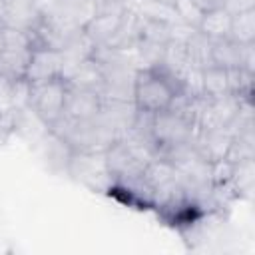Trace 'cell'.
I'll return each instance as SVG.
<instances>
[{
	"instance_id": "obj_4",
	"label": "cell",
	"mask_w": 255,
	"mask_h": 255,
	"mask_svg": "<svg viewBox=\"0 0 255 255\" xmlns=\"http://www.w3.org/2000/svg\"><path fill=\"white\" fill-rule=\"evenodd\" d=\"M66 94H68V80L66 78H54L48 82L28 84L26 106L34 112V116L44 126H52L64 114Z\"/></svg>"
},
{
	"instance_id": "obj_9",
	"label": "cell",
	"mask_w": 255,
	"mask_h": 255,
	"mask_svg": "<svg viewBox=\"0 0 255 255\" xmlns=\"http://www.w3.org/2000/svg\"><path fill=\"white\" fill-rule=\"evenodd\" d=\"M124 14H108V12H94V16L82 26V32L86 34V38L98 48V46H106L112 36L116 34L120 22H122Z\"/></svg>"
},
{
	"instance_id": "obj_2",
	"label": "cell",
	"mask_w": 255,
	"mask_h": 255,
	"mask_svg": "<svg viewBox=\"0 0 255 255\" xmlns=\"http://www.w3.org/2000/svg\"><path fill=\"white\" fill-rule=\"evenodd\" d=\"M191 98L181 94L165 110L151 114V141L155 145L157 157L193 143L197 135V124L191 116Z\"/></svg>"
},
{
	"instance_id": "obj_7",
	"label": "cell",
	"mask_w": 255,
	"mask_h": 255,
	"mask_svg": "<svg viewBox=\"0 0 255 255\" xmlns=\"http://www.w3.org/2000/svg\"><path fill=\"white\" fill-rule=\"evenodd\" d=\"M102 96L96 90L90 88H78L68 84V94H66V106L64 114L70 120H94L102 108Z\"/></svg>"
},
{
	"instance_id": "obj_18",
	"label": "cell",
	"mask_w": 255,
	"mask_h": 255,
	"mask_svg": "<svg viewBox=\"0 0 255 255\" xmlns=\"http://www.w3.org/2000/svg\"><path fill=\"white\" fill-rule=\"evenodd\" d=\"M169 24L171 22H161V20H147L141 18V28H139V40L151 42V44H159L165 46L171 38H169Z\"/></svg>"
},
{
	"instance_id": "obj_17",
	"label": "cell",
	"mask_w": 255,
	"mask_h": 255,
	"mask_svg": "<svg viewBox=\"0 0 255 255\" xmlns=\"http://www.w3.org/2000/svg\"><path fill=\"white\" fill-rule=\"evenodd\" d=\"M185 50H187V58H189L191 68L203 70V68L211 66V40L205 38L203 34L195 32L185 42Z\"/></svg>"
},
{
	"instance_id": "obj_20",
	"label": "cell",
	"mask_w": 255,
	"mask_h": 255,
	"mask_svg": "<svg viewBox=\"0 0 255 255\" xmlns=\"http://www.w3.org/2000/svg\"><path fill=\"white\" fill-rule=\"evenodd\" d=\"M223 10H227L231 16L245 12V10H253L255 8V0H223Z\"/></svg>"
},
{
	"instance_id": "obj_16",
	"label": "cell",
	"mask_w": 255,
	"mask_h": 255,
	"mask_svg": "<svg viewBox=\"0 0 255 255\" xmlns=\"http://www.w3.org/2000/svg\"><path fill=\"white\" fill-rule=\"evenodd\" d=\"M44 157L50 163V167L66 171L68 163H70V157H72V147L48 129V141L44 143Z\"/></svg>"
},
{
	"instance_id": "obj_8",
	"label": "cell",
	"mask_w": 255,
	"mask_h": 255,
	"mask_svg": "<svg viewBox=\"0 0 255 255\" xmlns=\"http://www.w3.org/2000/svg\"><path fill=\"white\" fill-rule=\"evenodd\" d=\"M233 133L227 128L217 129H197V135L193 139V147L211 163L223 161L227 155V149L231 145Z\"/></svg>"
},
{
	"instance_id": "obj_11",
	"label": "cell",
	"mask_w": 255,
	"mask_h": 255,
	"mask_svg": "<svg viewBox=\"0 0 255 255\" xmlns=\"http://www.w3.org/2000/svg\"><path fill=\"white\" fill-rule=\"evenodd\" d=\"M245 44H237L231 38L211 40V66H219L225 70L241 68Z\"/></svg>"
},
{
	"instance_id": "obj_19",
	"label": "cell",
	"mask_w": 255,
	"mask_h": 255,
	"mask_svg": "<svg viewBox=\"0 0 255 255\" xmlns=\"http://www.w3.org/2000/svg\"><path fill=\"white\" fill-rule=\"evenodd\" d=\"M173 10H175L177 20H181L193 28L199 26L201 16H203V10L193 0H173Z\"/></svg>"
},
{
	"instance_id": "obj_10",
	"label": "cell",
	"mask_w": 255,
	"mask_h": 255,
	"mask_svg": "<svg viewBox=\"0 0 255 255\" xmlns=\"http://www.w3.org/2000/svg\"><path fill=\"white\" fill-rule=\"evenodd\" d=\"M68 84L70 86H78V88H90V90H96L100 92L102 96V90H104V72H102V66L98 64V60L94 56L82 60L78 66H74V70L66 76Z\"/></svg>"
},
{
	"instance_id": "obj_5",
	"label": "cell",
	"mask_w": 255,
	"mask_h": 255,
	"mask_svg": "<svg viewBox=\"0 0 255 255\" xmlns=\"http://www.w3.org/2000/svg\"><path fill=\"white\" fill-rule=\"evenodd\" d=\"M66 173L92 189H110L112 185L104 151H72Z\"/></svg>"
},
{
	"instance_id": "obj_6",
	"label": "cell",
	"mask_w": 255,
	"mask_h": 255,
	"mask_svg": "<svg viewBox=\"0 0 255 255\" xmlns=\"http://www.w3.org/2000/svg\"><path fill=\"white\" fill-rule=\"evenodd\" d=\"M54 78H64V56L60 50L50 48H38L30 52V60L26 66L24 82L26 84H38L48 82Z\"/></svg>"
},
{
	"instance_id": "obj_15",
	"label": "cell",
	"mask_w": 255,
	"mask_h": 255,
	"mask_svg": "<svg viewBox=\"0 0 255 255\" xmlns=\"http://www.w3.org/2000/svg\"><path fill=\"white\" fill-rule=\"evenodd\" d=\"M237 44H253L255 42V8L245 10L231 16L229 36Z\"/></svg>"
},
{
	"instance_id": "obj_14",
	"label": "cell",
	"mask_w": 255,
	"mask_h": 255,
	"mask_svg": "<svg viewBox=\"0 0 255 255\" xmlns=\"http://www.w3.org/2000/svg\"><path fill=\"white\" fill-rule=\"evenodd\" d=\"M253 159H245V161H239V163H231V169H229V179H227V187L229 191H235V195H241V197H251V191H253V181H255V175H253Z\"/></svg>"
},
{
	"instance_id": "obj_21",
	"label": "cell",
	"mask_w": 255,
	"mask_h": 255,
	"mask_svg": "<svg viewBox=\"0 0 255 255\" xmlns=\"http://www.w3.org/2000/svg\"><path fill=\"white\" fill-rule=\"evenodd\" d=\"M203 12H207V10H213V8H221L223 6V0H193Z\"/></svg>"
},
{
	"instance_id": "obj_12",
	"label": "cell",
	"mask_w": 255,
	"mask_h": 255,
	"mask_svg": "<svg viewBox=\"0 0 255 255\" xmlns=\"http://www.w3.org/2000/svg\"><path fill=\"white\" fill-rule=\"evenodd\" d=\"M201 90L207 98H221L231 94V74L219 66H207L201 70ZM233 96V94H231Z\"/></svg>"
},
{
	"instance_id": "obj_13",
	"label": "cell",
	"mask_w": 255,
	"mask_h": 255,
	"mask_svg": "<svg viewBox=\"0 0 255 255\" xmlns=\"http://www.w3.org/2000/svg\"><path fill=\"white\" fill-rule=\"evenodd\" d=\"M229 26H231V14L223 8H213L203 12L197 32L209 40H221L229 36Z\"/></svg>"
},
{
	"instance_id": "obj_3",
	"label": "cell",
	"mask_w": 255,
	"mask_h": 255,
	"mask_svg": "<svg viewBox=\"0 0 255 255\" xmlns=\"http://www.w3.org/2000/svg\"><path fill=\"white\" fill-rule=\"evenodd\" d=\"M104 155H106L112 183H135V181H139L147 161L157 157L149 145H145V143H141L129 135L118 137L104 151Z\"/></svg>"
},
{
	"instance_id": "obj_1",
	"label": "cell",
	"mask_w": 255,
	"mask_h": 255,
	"mask_svg": "<svg viewBox=\"0 0 255 255\" xmlns=\"http://www.w3.org/2000/svg\"><path fill=\"white\" fill-rule=\"evenodd\" d=\"M183 94L181 78L165 68L161 62L153 66L137 68L131 84V102L135 110L155 114L173 104L177 96Z\"/></svg>"
}]
</instances>
